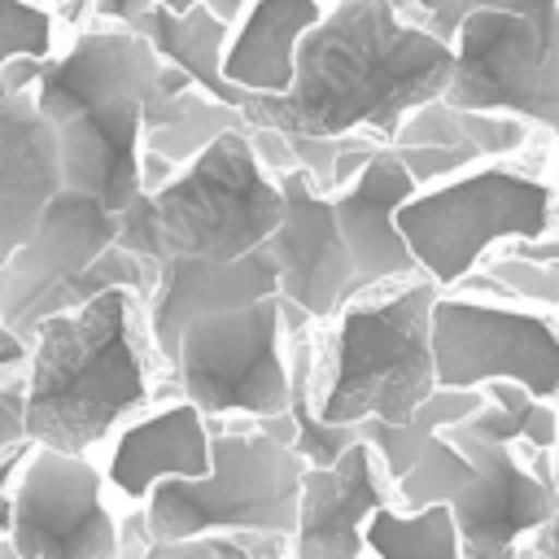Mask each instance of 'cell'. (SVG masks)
Here are the masks:
<instances>
[{"label":"cell","mask_w":559,"mask_h":559,"mask_svg":"<svg viewBox=\"0 0 559 559\" xmlns=\"http://www.w3.org/2000/svg\"><path fill=\"white\" fill-rule=\"evenodd\" d=\"M26 358H31V345H26L17 332H9V328L0 323V380H4L9 371L26 367Z\"/></svg>","instance_id":"f546056e"},{"label":"cell","mask_w":559,"mask_h":559,"mask_svg":"<svg viewBox=\"0 0 559 559\" xmlns=\"http://www.w3.org/2000/svg\"><path fill=\"white\" fill-rule=\"evenodd\" d=\"M31 450H35V445H22V450H13V454L0 459V498L13 489V480H17V472H22V463H26Z\"/></svg>","instance_id":"836d02e7"},{"label":"cell","mask_w":559,"mask_h":559,"mask_svg":"<svg viewBox=\"0 0 559 559\" xmlns=\"http://www.w3.org/2000/svg\"><path fill=\"white\" fill-rule=\"evenodd\" d=\"M485 406L459 424L467 437H480V441H493V445H528V450H550L555 454V441H559V406L550 402H537L528 389L520 384H485Z\"/></svg>","instance_id":"d4e9b609"},{"label":"cell","mask_w":559,"mask_h":559,"mask_svg":"<svg viewBox=\"0 0 559 559\" xmlns=\"http://www.w3.org/2000/svg\"><path fill=\"white\" fill-rule=\"evenodd\" d=\"M507 253H524V258H537V262H555L559 266V236L537 240V245H520V249H507Z\"/></svg>","instance_id":"d590c367"},{"label":"cell","mask_w":559,"mask_h":559,"mask_svg":"<svg viewBox=\"0 0 559 559\" xmlns=\"http://www.w3.org/2000/svg\"><path fill=\"white\" fill-rule=\"evenodd\" d=\"M0 559H22V555H17V550H13L9 542H0Z\"/></svg>","instance_id":"f35d334b"},{"label":"cell","mask_w":559,"mask_h":559,"mask_svg":"<svg viewBox=\"0 0 559 559\" xmlns=\"http://www.w3.org/2000/svg\"><path fill=\"white\" fill-rule=\"evenodd\" d=\"M31 445L26 441V376H4L0 380V459Z\"/></svg>","instance_id":"f1b7e54d"},{"label":"cell","mask_w":559,"mask_h":559,"mask_svg":"<svg viewBox=\"0 0 559 559\" xmlns=\"http://www.w3.org/2000/svg\"><path fill=\"white\" fill-rule=\"evenodd\" d=\"M384 4H393V9H402V13H406V0H384Z\"/></svg>","instance_id":"60d3db41"},{"label":"cell","mask_w":559,"mask_h":559,"mask_svg":"<svg viewBox=\"0 0 559 559\" xmlns=\"http://www.w3.org/2000/svg\"><path fill=\"white\" fill-rule=\"evenodd\" d=\"M144 4H153V0H92V17H96V22H118V26H127Z\"/></svg>","instance_id":"4dcf8cb0"},{"label":"cell","mask_w":559,"mask_h":559,"mask_svg":"<svg viewBox=\"0 0 559 559\" xmlns=\"http://www.w3.org/2000/svg\"><path fill=\"white\" fill-rule=\"evenodd\" d=\"M153 341L144 301L109 288L35 328L26 376V441L87 454L153 402Z\"/></svg>","instance_id":"7a4b0ae2"},{"label":"cell","mask_w":559,"mask_h":559,"mask_svg":"<svg viewBox=\"0 0 559 559\" xmlns=\"http://www.w3.org/2000/svg\"><path fill=\"white\" fill-rule=\"evenodd\" d=\"M419 192V183L411 179V170L402 166V157L393 148H380L367 170L332 197L336 210V227L341 240L349 249V266H354V293H376L389 284H406L419 280V266L397 231V210Z\"/></svg>","instance_id":"e0dca14e"},{"label":"cell","mask_w":559,"mask_h":559,"mask_svg":"<svg viewBox=\"0 0 559 559\" xmlns=\"http://www.w3.org/2000/svg\"><path fill=\"white\" fill-rule=\"evenodd\" d=\"M157 9H170V13H188V9H197L201 0H153Z\"/></svg>","instance_id":"74e56055"},{"label":"cell","mask_w":559,"mask_h":559,"mask_svg":"<svg viewBox=\"0 0 559 559\" xmlns=\"http://www.w3.org/2000/svg\"><path fill=\"white\" fill-rule=\"evenodd\" d=\"M162 74H166V61L148 48L144 35L118 22L87 17L79 31H70V44L39 66L35 105L48 122H61L87 109H114V105L148 109V100L162 87Z\"/></svg>","instance_id":"4fadbf2b"},{"label":"cell","mask_w":559,"mask_h":559,"mask_svg":"<svg viewBox=\"0 0 559 559\" xmlns=\"http://www.w3.org/2000/svg\"><path fill=\"white\" fill-rule=\"evenodd\" d=\"M454 52L432 31L384 0H332L323 22L301 39L297 79L284 96H249L245 127L288 140L371 135L393 148L406 114L441 100Z\"/></svg>","instance_id":"6da1fadb"},{"label":"cell","mask_w":559,"mask_h":559,"mask_svg":"<svg viewBox=\"0 0 559 559\" xmlns=\"http://www.w3.org/2000/svg\"><path fill=\"white\" fill-rule=\"evenodd\" d=\"M445 437L472 459V480L445 502L463 537V559H520V537H533L559 511L555 454L493 445L463 428Z\"/></svg>","instance_id":"8fae6325"},{"label":"cell","mask_w":559,"mask_h":559,"mask_svg":"<svg viewBox=\"0 0 559 559\" xmlns=\"http://www.w3.org/2000/svg\"><path fill=\"white\" fill-rule=\"evenodd\" d=\"M210 419L192 402L175 397L114 432L105 480L144 507L162 480H201L210 472Z\"/></svg>","instance_id":"ffe728a7"},{"label":"cell","mask_w":559,"mask_h":559,"mask_svg":"<svg viewBox=\"0 0 559 559\" xmlns=\"http://www.w3.org/2000/svg\"><path fill=\"white\" fill-rule=\"evenodd\" d=\"M332 0H253L231 26L223 79L240 96H284L297 79L301 39L323 22Z\"/></svg>","instance_id":"44dd1931"},{"label":"cell","mask_w":559,"mask_h":559,"mask_svg":"<svg viewBox=\"0 0 559 559\" xmlns=\"http://www.w3.org/2000/svg\"><path fill=\"white\" fill-rule=\"evenodd\" d=\"M555 162H559V144H555Z\"/></svg>","instance_id":"b9f144b4"},{"label":"cell","mask_w":559,"mask_h":559,"mask_svg":"<svg viewBox=\"0 0 559 559\" xmlns=\"http://www.w3.org/2000/svg\"><path fill=\"white\" fill-rule=\"evenodd\" d=\"M114 245H118V214H109L100 201L83 192L61 188L44 205L31 240L9 258V266H0V323L26 341L35 306L66 280L83 275Z\"/></svg>","instance_id":"5bb4252c"},{"label":"cell","mask_w":559,"mask_h":559,"mask_svg":"<svg viewBox=\"0 0 559 559\" xmlns=\"http://www.w3.org/2000/svg\"><path fill=\"white\" fill-rule=\"evenodd\" d=\"M127 26H131L135 35H144L148 48H153L166 66H175L179 74H188L210 100H218V105H227V109H236V114L245 109L249 96H240V92L223 79V52H227L231 31H227L218 17H210L205 4H197V9H188V13H170V9L144 4Z\"/></svg>","instance_id":"7402d4cb"},{"label":"cell","mask_w":559,"mask_h":559,"mask_svg":"<svg viewBox=\"0 0 559 559\" xmlns=\"http://www.w3.org/2000/svg\"><path fill=\"white\" fill-rule=\"evenodd\" d=\"M52 131H57L61 188L100 201L118 218L144 197V183H140L144 109L140 105L87 109L52 122Z\"/></svg>","instance_id":"d6986e66"},{"label":"cell","mask_w":559,"mask_h":559,"mask_svg":"<svg viewBox=\"0 0 559 559\" xmlns=\"http://www.w3.org/2000/svg\"><path fill=\"white\" fill-rule=\"evenodd\" d=\"M280 223L284 188L258 162L249 127H236L118 218V249L153 266L170 258L236 262L266 249Z\"/></svg>","instance_id":"277c9868"},{"label":"cell","mask_w":559,"mask_h":559,"mask_svg":"<svg viewBox=\"0 0 559 559\" xmlns=\"http://www.w3.org/2000/svg\"><path fill=\"white\" fill-rule=\"evenodd\" d=\"M362 546L371 559H463V537L445 502H432L424 511L380 507L367 520Z\"/></svg>","instance_id":"cb8c5ba5"},{"label":"cell","mask_w":559,"mask_h":559,"mask_svg":"<svg viewBox=\"0 0 559 559\" xmlns=\"http://www.w3.org/2000/svg\"><path fill=\"white\" fill-rule=\"evenodd\" d=\"M397 231L441 293H459L493 253L559 236L555 162H480L454 179L419 188L397 210Z\"/></svg>","instance_id":"5b68a950"},{"label":"cell","mask_w":559,"mask_h":559,"mask_svg":"<svg viewBox=\"0 0 559 559\" xmlns=\"http://www.w3.org/2000/svg\"><path fill=\"white\" fill-rule=\"evenodd\" d=\"M432 280H406L354 297L314 332V411L323 424H406L437 393Z\"/></svg>","instance_id":"3957f363"},{"label":"cell","mask_w":559,"mask_h":559,"mask_svg":"<svg viewBox=\"0 0 559 559\" xmlns=\"http://www.w3.org/2000/svg\"><path fill=\"white\" fill-rule=\"evenodd\" d=\"M61 39L57 9L39 0H0V74L17 61H52Z\"/></svg>","instance_id":"83f0119b"},{"label":"cell","mask_w":559,"mask_h":559,"mask_svg":"<svg viewBox=\"0 0 559 559\" xmlns=\"http://www.w3.org/2000/svg\"><path fill=\"white\" fill-rule=\"evenodd\" d=\"M280 188H284V223L271 236L266 253L275 258L280 271V310L288 336L306 328H328L358 293L332 197H323L306 170H288Z\"/></svg>","instance_id":"7c38bea8"},{"label":"cell","mask_w":559,"mask_h":559,"mask_svg":"<svg viewBox=\"0 0 559 559\" xmlns=\"http://www.w3.org/2000/svg\"><path fill=\"white\" fill-rule=\"evenodd\" d=\"M432 362L437 389L480 393L507 380L559 406V314L480 293H441L432 306Z\"/></svg>","instance_id":"9c48e42d"},{"label":"cell","mask_w":559,"mask_h":559,"mask_svg":"<svg viewBox=\"0 0 559 559\" xmlns=\"http://www.w3.org/2000/svg\"><path fill=\"white\" fill-rule=\"evenodd\" d=\"M201 4H205V9H210V17H218L227 31H231V26L253 9V0H201Z\"/></svg>","instance_id":"d6a6232c"},{"label":"cell","mask_w":559,"mask_h":559,"mask_svg":"<svg viewBox=\"0 0 559 559\" xmlns=\"http://www.w3.org/2000/svg\"><path fill=\"white\" fill-rule=\"evenodd\" d=\"M393 502V485L367 441L349 445L332 467H306L293 559H362L367 520Z\"/></svg>","instance_id":"ac0fdd59"},{"label":"cell","mask_w":559,"mask_h":559,"mask_svg":"<svg viewBox=\"0 0 559 559\" xmlns=\"http://www.w3.org/2000/svg\"><path fill=\"white\" fill-rule=\"evenodd\" d=\"M419 26L454 52L445 105L511 114L559 144V0H437Z\"/></svg>","instance_id":"8992f818"},{"label":"cell","mask_w":559,"mask_h":559,"mask_svg":"<svg viewBox=\"0 0 559 559\" xmlns=\"http://www.w3.org/2000/svg\"><path fill=\"white\" fill-rule=\"evenodd\" d=\"M57 17H61V26L79 31L92 17V0H57Z\"/></svg>","instance_id":"e575fe53"},{"label":"cell","mask_w":559,"mask_h":559,"mask_svg":"<svg viewBox=\"0 0 559 559\" xmlns=\"http://www.w3.org/2000/svg\"><path fill=\"white\" fill-rule=\"evenodd\" d=\"M280 297V271L266 249L236 258V262H210V258H170L157 266L153 297L144 301V323L157 362L170 371L179 354V336L188 323L223 310H240L253 301Z\"/></svg>","instance_id":"2e32d148"},{"label":"cell","mask_w":559,"mask_h":559,"mask_svg":"<svg viewBox=\"0 0 559 559\" xmlns=\"http://www.w3.org/2000/svg\"><path fill=\"white\" fill-rule=\"evenodd\" d=\"M528 559H559V511L533 533V542H528Z\"/></svg>","instance_id":"1f68e13d"},{"label":"cell","mask_w":559,"mask_h":559,"mask_svg":"<svg viewBox=\"0 0 559 559\" xmlns=\"http://www.w3.org/2000/svg\"><path fill=\"white\" fill-rule=\"evenodd\" d=\"M44 61H17L0 74V266L31 240L44 205L61 192L57 131L35 105Z\"/></svg>","instance_id":"9a60e30c"},{"label":"cell","mask_w":559,"mask_h":559,"mask_svg":"<svg viewBox=\"0 0 559 559\" xmlns=\"http://www.w3.org/2000/svg\"><path fill=\"white\" fill-rule=\"evenodd\" d=\"M22 559H122L118 520L105 507V472L87 454L35 445L9 489Z\"/></svg>","instance_id":"30bf717a"},{"label":"cell","mask_w":559,"mask_h":559,"mask_svg":"<svg viewBox=\"0 0 559 559\" xmlns=\"http://www.w3.org/2000/svg\"><path fill=\"white\" fill-rule=\"evenodd\" d=\"M467 480H472V459L441 432L419 454V463L393 485V498L402 502V511H424L432 502H450Z\"/></svg>","instance_id":"4316f807"},{"label":"cell","mask_w":559,"mask_h":559,"mask_svg":"<svg viewBox=\"0 0 559 559\" xmlns=\"http://www.w3.org/2000/svg\"><path fill=\"white\" fill-rule=\"evenodd\" d=\"M459 293L502 297V301H520V306L559 314V266L524 258V253H493Z\"/></svg>","instance_id":"484cf974"},{"label":"cell","mask_w":559,"mask_h":559,"mask_svg":"<svg viewBox=\"0 0 559 559\" xmlns=\"http://www.w3.org/2000/svg\"><path fill=\"white\" fill-rule=\"evenodd\" d=\"M9 533H13V498L4 493L0 498V542H9Z\"/></svg>","instance_id":"8d00e7d4"},{"label":"cell","mask_w":559,"mask_h":559,"mask_svg":"<svg viewBox=\"0 0 559 559\" xmlns=\"http://www.w3.org/2000/svg\"><path fill=\"white\" fill-rule=\"evenodd\" d=\"M485 406V393H459V389H437L406 424H358V437L371 445V454L380 459L389 485H397L415 463L419 454L450 428L467 424L476 411Z\"/></svg>","instance_id":"603a6c76"},{"label":"cell","mask_w":559,"mask_h":559,"mask_svg":"<svg viewBox=\"0 0 559 559\" xmlns=\"http://www.w3.org/2000/svg\"><path fill=\"white\" fill-rule=\"evenodd\" d=\"M170 376L179 397L210 424H262L288 415V336L280 297L188 323Z\"/></svg>","instance_id":"ba28073f"},{"label":"cell","mask_w":559,"mask_h":559,"mask_svg":"<svg viewBox=\"0 0 559 559\" xmlns=\"http://www.w3.org/2000/svg\"><path fill=\"white\" fill-rule=\"evenodd\" d=\"M210 472L201 480H162L148 493L144 520L153 542L210 533H262L293 542L306 463L249 419L210 424Z\"/></svg>","instance_id":"52a82bcc"},{"label":"cell","mask_w":559,"mask_h":559,"mask_svg":"<svg viewBox=\"0 0 559 559\" xmlns=\"http://www.w3.org/2000/svg\"><path fill=\"white\" fill-rule=\"evenodd\" d=\"M555 489H559V441H555Z\"/></svg>","instance_id":"ab89813d"}]
</instances>
